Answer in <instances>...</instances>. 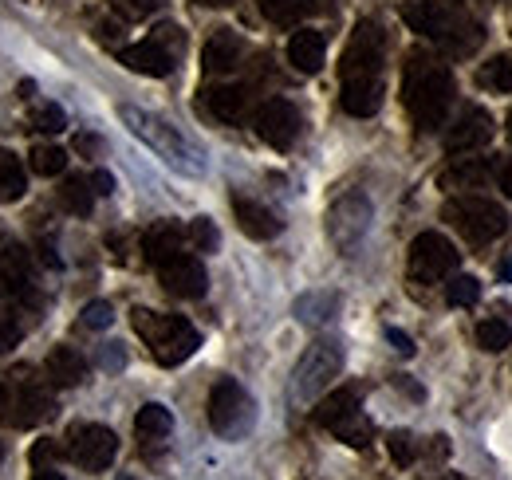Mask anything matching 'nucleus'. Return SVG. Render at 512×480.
I'll list each match as a JSON object with an SVG mask.
<instances>
[{
  "label": "nucleus",
  "instance_id": "obj_11",
  "mask_svg": "<svg viewBox=\"0 0 512 480\" xmlns=\"http://www.w3.org/2000/svg\"><path fill=\"white\" fill-rule=\"evenodd\" d=\"M461 252L442 233H422L410 244V280L414 284H442L457 272Z\"/></svg>",
  "mask_w": 512,
  "mask_h": 480
},
{
  "label": "nucleus",
  "instance_id": "obj_10",
  "mask_svg": "<svg viewBox=\"0 0 512 480\" xmlns=\"http://www.w3.org/2000/svg\"><path fill=\"white\" fill-rule=\"evenodd\" d=\"M205 414H209V425H213L221 437H245V433L253 429V418H256L249 390H245L241 382H233V378H221V382L209 390Z\"/></svg>",
  "mask_w": 512,
  "mask_h": 480
},
{
  "label": "nucleus",
  "instance_id": "obj_37",
  "mask_svg": "<svg viewBox=\"0 0 512 480\" xmlns=\"http://www.w3.org/2000/svg\"><path fill=\"white\" fill-rule=\"evenodd\" d=\"M386 449H390V461L394 465H414V457H418V445H414L410 433H390L386 437Z\"/></svg>",
  "mask_w": 512,
  "mask_h": 480
},
{
  "label": "nucleus",
  "instance_id": "obj_31",
  "mask_svg": "<svg viewBox=\"0 0 512 480\" xmlns=\"http://www.w3.org/2000/svg\"><path fill=\"white\" fill-rule=\"evenodd\" d=\"M477 83H481L485 91L512 95V56H493L489 63H481V71H477Z\"/></svg>",
  "mask_w": 512,
  "mask_h": 480
},
{
  "label": "nucleus",
  "instance_id": "obj_17",
  "mask_svg": "<svg viewBox=\"0 0 512 480\" xmlns=\"http://www.w3.org/2000/svg\"><path fill=\"white\" fill-rule=\"evenodd\" d=\"M489 142H493V115L481 107H465L446 134L449 154H469V150H481Z\"/></svg>",
  "mask_w": 512,
  "mask_h": 480
},
{
  "label": "nucleus",
  "instance_id": "obj_3",
  "mask_svg": "<svg viewBox=\"0 0 512 480\" xmlns=\"http://www.w3.org/2000/svg\"><path fill=\"white\" fill-rule=\"evenodd\" d=\"M402 103L422 134L438 130L453 107V75L446 63L426 52H414L402 71Z\"/></svg>",
  "mask_w": 512,
  "mask_h": 480
},
{
  "label": "nucleus",
  "instance_id": "obj_52",
  "mask_svg": "<svg viewBox=\"0 0 512 480\" xmlns=\"http://www.w3.org/2000/svg\"><path fill=\"white\" fill-rule=\"evenodd\" d=\"M0 461H4V441H0Z\"/></svg>",
  "mask_w": 512,
  "mask_h": 480
},
{
  "label": "nucleus",
  "instance_id": "obj_5",
  "mask_svg": "<svg viewBox=\"0 0 512 480\" xmlns=\"http://www.w3.org/2000/svg\"><path fill=\"white\" fill-rule=\"evenodd\" d=\"M130 323L138 331V339L150 347V355L162 366H178L201 347V335L186 315H166V311H150V307H134Z\"/></svg>",
  "mask_w": 512,
  "mask_h": 480
},
{
  "label": "nucleus",
  "instance_id": "obj_43",
  "mask_svg": "<svg viewBox=\"0 0 512 480\" xmlns=\"http://www.w3.org/2000/svg\"><path fill=\"white\" fill-rule=\"evenodd\" d=\"M386 343H390V347H394L402 359H410V355H414V343H410V335H406V331H398V327H386Z\"/></svg>",
  "mask_w": 512,
  "mask_h": 480
},
{
  "label": "nucleus",
  "instance_id": "obj_35",
  "mask_svg": "<svg viewBox=\"0 0 512 480\" xmlns=\"http://www.w3.org/2000/svg\"><path fill=\"white\" fill-rule=\"evenodd\" d=\"M371 433H375V429H371V421L363 418V414H355V418L343 421V425L335 429V437L347 441V445H355V449H363V445L371 441Z\"/></svg>",
  "mask_w": 512,
  "mask_h": 480
},
{
  "label": "nucleus",
  "instance_id": "obj_7",
  "mask_svg": "<svg viewBox=\"0 0 512 480\" xmlns=\"http://www.w3.org/2000/svg\"><path fill=\"white\" fill-rule=\"evenodd\" d=\"M343 370V347L335 339H316L304 359L296 362V374H292V398L296 402H316L323 390L339 378Z\"/></svg>",
  "mask_w": 512,
  "mask_h": 480
},
{
  "label": "nucleus",
  "instance_id": "obj_15",
  "mask_svg": "<svg viewBox=\"0 0 512 480\" xmlns=\"http://www.w3.org/2000/svg\"><path fill=\"white\" fill-rule=\"evenodd\" d=\"M158 280H162V288H166L170 296H178V300H197V296H205V268H201V260L190 256V252H178V256H170L166 264H158Z\"/></svg>",
  "mask_w": 512,
  "mask_h": 480
},
{
  "label": "nucleus",
  "instance_id": "obj_42",
  "mask_svg": "<svg viewBox=\"0 0 512 480\" xmlns=\"http://www.w3.org/2000/svg\"><path fill=\"white\" fill-rule=\"evenodd\" d=\"M56 457H60V449H56L52 441H36V445H32V469H48Z\"/></svg>",
  "mask_w": 512,
  "mask_h": 480
},
{
  "label": "nucleus",
  "instance_id": "obj_16",
  "mask_svg": "<svg viewBox=\"0 0 512 480\" xmlns=\"http://www.w3.org/2000/svg\"><path fill=\"white\" fill-rule=\"evenodd\" d=\"M201 95H205V111L225 126H241L253 115V87H245V83H221Z\"/></svg>",
  "mask_w": 512,
  "mask_h": 480
},
{
  "label": "nucleus",
  "instance_id": "obj_18",
  "mask_svg": "<svg viewBox=\"0 0 512 480\" xmlns=\"http://www.w3.org/2000/svg\"><path fill=\"white\" fill-rule=\"evenodd\" d=\"M174 60H178V52H174L170 44H162L158 36H150V40H142V44H130V48L119 52V63H127L130 71H138V75H154V79L170 75V71H174Z\"/></svg>",
  "mask_w": 512,
  "mask_h": 480
},
{
  "label": "nucleus",
  "instance_id": "obj_6",
  "mask_svg": "<svg viewBox=\"0 0 512 480\" xmlns=\"http://www.w3.org/2000/svg\"><path fill=\"white\" fill-rule=\"evenodd\" d=\"M446 221L469 240L473 248H485L509 229V213L489 197H453L446 201Z\"/></svg>",
  "mask_w": 512,
  "mask_h": 480
},
{
  "label": "nucleus",
  "instance_id": "obj_13",
  "mask_svg": "<svg viewBox=\"0 0 512 480\" xmlns=\"http://www.w3.org/2000/svg\"><path fill=\"white\" fill-rule=\"evenodd\" d=\"M256 134L260 142H268L272 150H288L296 138H300V111L288 103V99H268L256 107Z\"/></svg>",
  "mask_w": 512,
  "mask_h": 480
},
{
  "label": "nucleus",
  "instance_id": "obj_46",
  "mask_svg": "<svg viewBox=\"0 0 512 480\" xmlns=\"http://www.w3.org/2000/svg\"><path fill=\"white\" fill-rule=\"evenodd\" d=\"M123 351H119V343H111V351H103V366H107V370H119V366H123Z\"/></svg>",
  "mask_w": 512,
  "mask_h": 480
},
{
  "label": "nucleus",
  "instance_id": "obj_39",
  "mask_svg": "<svg viewBox=\"0 0 512 480\" xmlns=\"http://www.w3.org/2000/svg\"><path fill=\"white\" fill-rule=\"evenodd\" d=\"M190 240L201 248V252H213V248L221 244V237H217V229H213V221H209V217H197V221H193Z\"/></svg>",
  "mask_w": 512,
  "mask_h": 480
},
{
  "label": "nucleus",
  "instance_id": "obj_40",
  "mask_svg": "<svg viewBox=\"0 0 512 480\" xmlns=\"http://www.w3.org/2000/svg\"><path fill=\"white\" fill-rule=\"evenodd\" d=\"M20 335H24V327L16 323V315L0 307V355H4V351H12V347L20 343Z\"/></svg>",
  "mask_w": 512,
  "mask_h": 480
},
{
  "label": "nucleus",
  "instance_id": "obj_29",
  "mask_svg": "<svg viewBox=\"0 0 512 480\" xmlns=\"http://www.w3.org/2000/svg\"><path fill=\"white\" fill-rule=\"evenodd\" d=\"M256 4L272 24H296V20H304L308 12L320 8V0H256Z\"/></svg>",
  "mask_w": 512,
  "mask_h": 480
},
{
  "label": "nucleus",
  "instance_id": "obj_4",
  "mask_svg": "<svg viewBox=\"0 0 512 480\" xmlns=\"http://www.w3.org/2000/svg\"><path fill=\"white\" fill-rule=\"evenodd\" d=\"M119 119L127 122L130 134L142 138L170 170H178V174H186V178H201V174H205V154L193 146L178 126H170L166 119H158V115H150V111H142V107H130V103L119 107Z\"/></svg>",
  "mask_w": 512,
  "mask_h": 480
},
{
  "label": "nucleus",
  "instance_id": "obj_25",
  "mask_svg": "<svg viewBox=\"0 0 512 480\" xmlns=\"http://www.w3.org/2000/svg\"><path fill=\"white\" fill-rule=\"evenodd\" d=\"M170 429H174V414L166 406H158V402H146L138 410V418H134V433L142 441H162V437H170Z\"/></svg>",
  "mask_w": 512,
  "mask_h": 480
},
{
  "label": "nucleus",
  "instance_id": "obj_9",
  "mask_svg": "<svg viewBox=\"0 0 512 480\" xmlns=\"http://www.w3.org/2000/svg\"><path fill=\"white\" fill-rule=\"evenodd\" d=\"M371 229V197L359 189H347L331 209H327V237L335 244V252L355 256L359 244Z\"/></svg>",
  "mask_w": 512,
  "mask_h": 480
},
{
  "label": "nucleus",
  "instance_id": "obj_23",
  "mask_svg": "<svg viewBox=\"0 0 512 480\" xmlns=\"http://www.w3.org/2000/svg\"><path fill=\"white\" fill-rule=\"evenodd\" d=\"M355 414H359V390H355V386H339V390H331L320 406H316L312 418H316L320 429H331V433H335L343 421H351Z\"/></svg>",
  "mask_w": 512,
  "mask_h": 480
},
{
  "label": "nucleus",
  "instance_id": "obj_32",
  "mask_svg": "<svg viewBox=\"0 0 512 480\" xmlns=\"http://www.w3.org/2000/svg\"><path fill=\"white\" fill-rule=\"evenodd\" d=\"M477 347L489 351V355L505 351V347H512V327L505 319H481L477 323Z\"/></svg>",
  "mask_w": 512,
  "mask_h": 480
},
{
  "label": "nucleus",
  "instance_id": "obj_38",
  "mask_svg": "<svg viewBox=\"0 0 512 480\" xmlns=\"http://www.w3.org/2000/svg\"><path fill=\"white\" fill-rule=\"evenodd\" d=\"M111 323H115V311H111V303L107 300H95L83 307V327L103 331V327H111Z\"/></svg>",
  "mask_w": 512,
  "mask_h": 480
},
{
  "label": "nucleus",
  "instance_id": "obj_36",
  "mask_svg": "<svg viewBox=\"0 0 512 480\" xmlns=\"http://www.w3.org/2000/svg\"><path fill=\"white\" fill-rule=\"evenodd\" d=\"M64 126H67L64 107H56V103H44V107L32 115V130H40V134H60Z\"/></svg>",
  "mask_w": 512,
  "mask_h": 480
},
{
  "label": "nucleus",
  "instance_id": "obj_1",
  "mask_svg": "<svg viewBox=\"0 0 512 480\" xmlns=\"http://www.w3.org/2000/svg\"><path fill=\"white\" fill-rule=\"evenodd\" d=\"M383 60H386V32L379 20H359L343 60H339V107L355 119H371L383 107Z\"/></svg>",
  "mask_w": 512,
  "mask_h": 480
},
{
  "label": "nucleus",
  "instance_id": "obj_45",
  "mask_svg": "<svg viewBox=\"0 0 512 480\" xmlns=\"http://www.w3.org/2000/svg\"><path fill=\"white\" fill-rule=\"evenodd\" d=\"M99 146H103V142H99L95 134H79V138H75V150H79V154H95Z\"/></svg>",
  "mask_w": 512,
  "mask_h": 480
},
{
  "label": "nucleus",
  "instance_id": "obj_41",
  "mask_svg": "<svg viewBox=\"0 0 512 480\" xmlns=\"http://www.w3.org/2000/svg\"><path fill=\"white\" fill-rule=\"evenodd\" d=\"M115 8L130 16V20H142V16H150V12H158L162 8V0H115Z\"/></svg>",
  "mask_w": 512,
  "mask_h": 480
},
{
  "label": "nucleus",
  "instance_id": "obj_22",
  "mask_svg": "<svg viewBox=\"0 0 512 480\" xmlns=\"http://www.w3.org/2000/svg\"><path fill=\"white\" fill-rule=\"evenodd\" d=\"M186 229L182 225H174V221H158V225H150L146 229V237H142V252H146V260L150 264H166L170 256H178L182 252V244H186Z\"/></svg>",
  "mask_w": 512,
  "mask_h": 480
},
{
  "label": "nucleus",
  "instance_id": "obj_49",
  "mask_svg": "<svg viewBox=\"0 0 512 480\" xmlns=\"http://www.w3.org/2000/svg\"><path fill=\"white\" fill-rule=\"evenodd\" d=\"M497 276H501L505 284H509V280H512V252H509V256H505V260H501V264H497Z\"/></svg>",
  "mask_w": 512,
  "mask_h": 480
},
{
  "label": "nucleus",
  "instance_id": "obj_54",
  "mask_svg": "<svg viewBox=\"0 0 512 480\" xmlns=\"http://www.w3.org/2000/svg\"><path fill=\"white\" fill-rule=\"evenodd\" d=\"M123 480H130V477H123Z\"/></svg>",
  "mask_w": 512,
  "mask_h": 480
},
{
  "label": "nucleus",
  "instance_id": "obj_33",
  "mask_svg": "<svg viewBox=\"0 0 512 480\" xmlns=\"http://www.w3.org/2000/svg\"><path fill=\"white\" fill-rule=\"evenodd\" d=\"M477 300H481V284L473 280V276H449L446 284V303L449 307H477Z\"/></svg>",
  "mask_w": 512,
  "mask_h": 480
},
{
  "label": "nucleus",
  "instance_id": "obj_14",
  "mask_svg": "<svg viewBox=\"0 0 512 480\" xmlns=\"http://www.w3.org/2000/svg\"><path fill=\"white\" fill-rule=\"evenodd\" d=\"M0 296L32 300V256L16 240H0Z\"/></svg>",
  "mask_w": 512,
  "mask_h": 480
},
{
  "label": "nucleus",
  "instance_id": "obj_28",
  "mask_svg": "<svg viewBox=\"0 0 512 480\" xmlns=\"http://www.w3.org/2000/svg\"><path fill=\"white\" fill-rule=\"evenodd\" d=\"M24 189H28V174H24L20 158L0 150V201H20Z\"/></svg>",
  "mask_w": 512,
  "mask_h": 480
},
{
  "label": "nucleus",
  "instance_id": "obj_2",
  "mask_svg": "<svg viewBox=\"0 0 512 480\" xmlns=\"http://www.w3.org/2000/svg\"><path fill=\"white\" fill-rule=\"evenodd\" d=\"M402 20L410 32L446 44L453 56H473L485 40V28L465 8V0H418L402 8Z\"/></svg>",
  "mask_w": 512,
  "mask_h": 480
},
{
  "label": "nucleus",
  "instance_id": "obj_48",
  "mask_svg": "<svg viewBox=\"0 0 512 480\" xmlns=\"http://www.w3.org/2000/svg\"><path fill=\"white\" fill-rule=\"evenodd\" d=\"M394 386H402V390H406L410 398H422V386H414V382H410L406 374H398V378H394Z\"/></svg>",
  "mask_w": 512,
  "mask_h": 480
},
{
  "label": "nucleus",
  "instance_id": "obj_53",
  "mask_svg": "<svg viewBox=\"0 0 512 480\" xmlns=\"http://www.w3.org/2000/svg\"><path fill=\"white\" fill-rule=\"evenodd\" d=\"M509 138H512V115H509Z\"/></svg>",
  "mask_w": 512,
  "mask_h": 480
},
{
  "label": "nucleus",
  "instance_id": "obj_21",
  "mask_svg": "<svg viewBox=\"0 0 512 480\" xmlns=\"http://www.w3.org/2000/svg\"><path fill=\"white\" fill-rule=\"evenodd\" d=\"M323 56H327V40H323V32H316V28H300V32H292V40H288V63H292L296 71L316 75V71L323 67Z\"/></svg>",
  "mask_w": 512,
  "mask_h": 480
},
{
  "label": "nucleus",
  "instance_id": "obj_12",
  "mask_svg": "<svg viewBox=\"0 0 512 480\" xmlns=\"http://www.w3.org/2000/svg\"><path fill=\"white\" fill-rule=\"evenodd\" d=\"M115 453H119V437L107 425H91V421L87 425H71V433H67V457L79 469L103 473V469H111Z\"/></svg>",
  "mask_w": 512,
  "mask_h": 480
},
{
  "label": "nucleus",
  "instance_id": "obj_24",
  "mask_svg": "<svg viewBox=\"0 0 512 480\" xmlns=\"http://www.w3.org/2000/svg\"><path fill=\"white\" fill-rule=\"evenodd\" d=\"M44 370H48L52 386H79L87 378V362H83V355L75 347H56L48 355V362H44Z\"/></svg>",
  "mask_w": 512,
  "mask_h": 480
},
{
  "label": "nucleus",
  "instance_id": "obj_19",
  "mask_svg": "<svg viewBox=\"0 0 512 480\" xmlns=\"http://www.w3.org/2000/svg\"><path fill=\"white\" fill-rule=\"evenodd\" d=\"M233 217H237V225H241V233L253 240H272L284 225H280V217L272 213V209H264L260 201L253 197H241V193H233Z\"/></svg>",
  "mask_w": 512,
  "mask_h": 480
},
{
  "label": "nucleus",
  "instance_id": "obj_20",
  "mask_svg": "<svg viewBox=\"0 0 512 480\" xmlns=\"http://www.w3.org/2000/svg\"><path fill=\"white\" fill-rule=\"evenodd\" d=\"M241 52H245L241 36L229 32V28H221V32H213V36L205 40V48H201V67H205L209 75H225V71H233V67L241 63Z\"/></svg>",
  "mask_w": 512,
  "mask_h": 480
},
{
  "label": "nucleus",
  "instance_id": "obj_8",
  "mask_svg": "<svg viewBox=\"0 0 512 480\" xmlns=\"http://www.w3.org/2000/svg\"><path fill=\"white\" fill-rule=\"evenodd\" d=\"M56 402L44 394V386L28 378H0V425L8 429H32L44 418H52Z\"/></svg>",
  "mask_w": 512,
  "mask_h": 480
},
{
  "label": "nucleus",
  "instance_id": "obj_30",
  "mask_svg": "<svg viewBox=\"0 0 512 480\" xmlns=\"http://www.w3.org/2000/svg\"><path fill=\"white\" fill-rule=\"evenodd\" d=\"M95 185H91V178H67L64 185H60V201H64V209H71V213H79V217H87L91 209H95Z\"/></svg>",
  "mask_w": 512,
  "mask_h": 480
},
{
  "label": "nucleus",
  "instance_id": "obj_44",
  "mask_svg": "<svg viewBox=\"0 0 512 480\" xmlns=\"http://www.w3.org/2000/svg\"><path fill=\"white\" fill-rule=\"evenodd\" d=\"M91 185H95L99 197H111V193H115V178H111L107 170H95V174H91Z\"/></svg>",
  "mask_w": 512,
  "mask_h": 480
},
{
  "label": "nucleus",
  "instance_id": "obj_27",
  "mask_svg": "<svg viewBox=\"0 0 512 480\" xmlns=\"http://www.w3.org/2000/svg\"><path fill=\"white\" fill-rule=\"evenodd\" d=\"M335 311H339V296H335V292H308V296L296 300V315H300V323H308V327H323Z\"/></svg>",
  "mask_w": 512,
  "mask_h": 480
},
{
  "label": "nucleus",
  "instance_id": "obj_47",
  "mask_svg": "<svg viewBox=\"0 0 512 480\" xmlns=\"http://www.w3.org/2000/svg\"><path fill=\"white\" fill-rule=\"evenodd\" d=\"M497 181H501V189H505V197L512 201V158L501 166V174H497Z\"/></svg>",
  "mask_w": 512,
  "mask_h": 480
},
{
  "label": "nucleus",
  "instance_id": "obj_50",
  "mask_svg": "<svg viewBox=\"0 0 512 480\" xmlns=\"http://www.w3.org/2000/svg\"><path fill=\"white\" fill-rule=\"evenodd\" d=\"M32 480H64V477H60V473L48 465V469H36V477H32Z\"/></svg>",
  "mask_w": 512,
  "mask_h": 480
},
{
  "label": "nucleus",
  "instance_id": "obj_26",
  "mask_svg": "<svg viewBox=\"0 0 512 480\" xmlns=\"http://www.w3.org/2000/svg\"><path fill=\"white\" fill-rule=\"evenodd\" d=\"M493 178V166L489 162H477V158H461L457 166H449L442 174V185L446 189H477Z\"/></svg>",
  "mask_w": 512,
  "mask_h": 480
},
{
  "label": "nucleus",
  "instance_id": "obj_51",
  "mask_svg": "<svg viewBox=\"0 0 512 480\" xmlns=\"http://www.w3.org/2000/svg\"><path fill=\"white\" fill-rule=\"evenodd\" d=\"M193 4H205V8H229V4H237V0H193Z\"/></svg>",
  "mask_w": 512,
  "mask_h": 480
},
{
  "label": "nucleus",
  "instance_id": "obj_34",
  "mask_svg": "<svg viewBox=\"0 0 512 480\" xmlns=\"http://www.w3.org/2000/svg\"><path fill=\"white\" fill-rule=\"evenodd\" d=\"M32 170H36L40 178H56V174L67 170V154L60 146H36V150H32Z\"/></svg>",
  "mask_w": 512,
  "mask_h": 480
}]
</instances>
